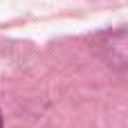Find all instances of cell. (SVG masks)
Returning a JSON list of instances; mask_svg holds the SVG:
<instances>
[{"mask_svg":"<svg viewBox=\"0 0 128 128\" xmlns=\"http://www.w3.org/2000/svg\"><path fill=\"white\" fill-rule=\"evenodd\" d=\"M0 128H2V117H0Z\"/></svg>","mask_w":128,"mask_h":128,"instance_id":"obj_1","label":"cell"}]
</instances>
